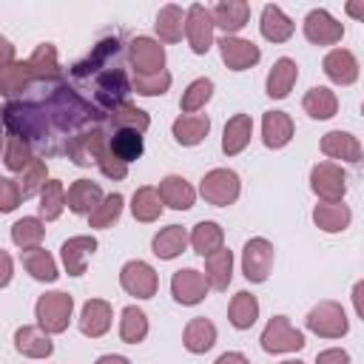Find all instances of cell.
Listing matches in <instances>:
<instances>
[{"instance_id":"obj_51","label":"cell","mask_w":364,"mask_h":364,"mask_svg":"<svg viewBox=\"0 0 364 364\" xmlns=\"http://www.w3.org/2000/svg\"><path fill=\"white\" fill-rule=\"evenodd\" d=\"M97 168H100V171H102V176H108V179H125V173H128V165H125V162H119L108 148L102 151V156H100Z\"/></svg>"},{"instance_id":"obj_59","label":"cell","mask_w":364,"mask_h":364,"mask_svg":"<svg viewBox=\"0 0 364 364\" xmlns=\"http://www.w3.org/2000/svg\"><path fill=\"white\" fill-rule=\"evenodd\" d=\"M279 364H304V361H296V358H287V361H279Z\"/></svg>"},{"instance_id":"obj_12","label":"cell","mask_w":364,"mask_h":364,"mask_svg":"<svg viewBox=\"0 0 364 364\" xmlns=\"http://www.w3.org/2000/svg\"><path fill=\"white\" fill-rule=\"evenodd\" d=\"M219 54H222V63L230 68V71H245V68H253L262 57L259 46L253 40H242V37H222L219 43Z\"/></svg>"},{"instance_id":"obj_48","label":"cell","mask_w":364,"mask_h":364,"mask_svg":"<svg viewBox=\"0 0 364 364\" xmlns=\"http://www.w3.org/2000/svg\"><path fill=\"white\" fill-rule=\"evenodd\" d=\"M213 97V80H208V77H199V80H193L185 91H182V100H179V108L185 111V114H193V111H199V108H205V102Z\"/></svg>"},{"instance_id":"obj_10","label":"cell","mask_w":364,"mask_h":364,"mask_svg":"<svg viewBox=\"0 0 364 364\" xmlns=\"http://www.w3.org/2000/svg\"><path fill=\"white\" fill-rule=\"evenodd\" d=\"M304 37L313 46H333L344 37V26L327 9H313L304 17Z\"/></svg>"},{"instance_id":"obj_39","label":"cell","mask_w":364,"mask_h":364,"mask_svg":"<svg viewBox=\"0 0 364 364\" xmlns=\"http://www.w3.org/2000/svg\"><path fill=\"white\" fill-rule=\"evenodd\" d=\"M131 213L136 222H156L162 213V202H159L156 188H151V185L136 188L131 196Z\"/></svg>"},{"instance_id":"obj_54","label":"cell","mask_w":364,"mask_h":364,"mask_svg":"<svg viewBox=\"0 0 364 364\" xmlns=\"http://www.w3.org/2000/svg\"><path fill=\"white\" fill-rule=\"evenodd\" d=\"M9 63H14V46L0 34V68H6Z\"/></svg>"},{"instance_id":"obj_2","label":"cell","mask_w":364,"mask_h":364,"mask_svg":"<svg viewBox=\"0 0 364 364\" xmlns=\"http://www.w3.org/2000/svg\"><path fill=\"white\" fill-rule=\"evenodd\" d=\"M304 324H307L310 333H316L321 338H341L350 330V321H347L344 307L338 301H330V299H324L316 307H310Z\"/></svg>"},{"instance_id":"obj_23","label":"cell","mask_w":364,"mask_h":364,"mask_svg":"<svg viewBox=\"0 0 364 364\" xmlns=\"http://www.w3.org/2000/svg\"><path fill=\"white\" fill-rule=\"evenodd\" d=\"M250 136H253V119H250V114H233L228 119V125H225V134H222V151L228 156H236V154H242L247 148Z\"/></svg>"},{"instance_id":"obj_31","label":"cell","mask_w":364,"mask_h":364,"mask_svg":"<svg viewBox=\"0 0 364 364\" xmlns=\"http://www.w3.org/2000/svg\"><path fill=\"white\" fill-rule=\"evenodd\" d=\"M188 245H191L199 256H210V253H216L219 247H225V233H222V228H219L216 222L202 219V222L193 225V230H191V236H188Z\"/></svg>"},{"instance_id":"obj_21","label":"cell","mask_w":364,"mask_h":364,"mask_svg":"<svg viewBox=\"0 0 364 364\" xmlns=\"http://www.w3.org/2000/svg\"><path fill=\"white\" fill-rule=\"evenodd\" d=\"M182 344H185V350H188V353H193V355L208 353V350L216 344V327H213V321H210V318H205V316L191 318V321L185 324Z\"/></svg>"},{"instance_id":"obj_26","label":"cell","mask_w":364,"mask_h":364,"mask_svg":"<svg viewBox=\"0 0 364 364\" xmlns=\"http://www.w3.org/2000/svg\"><path fill=\"white\" fill-rule=\"evenodd\" d=\"M299 80V65L290 57H279L267 74V97L273 100H284L290 94V88Z\"/></svg>"},{"instance_id":"obj_18","label":"cell","mask_w":364,"mask_h":364,"mask_svg":"<svg viewBox=\"0 0 364 364\" xmlns=\"http://www.w3.org/2000/svg\"><path fill=\"white\" fill-rule=\"evenodd\" d=\"M14 350L20 355H28V358H48L54 353V341L48 338V333L43 327L23 324L14 333Z\"/></svg>"},{"instance_id":"obj_46","label":"cell","mask_w":364,"mask_h":364,"mask_svg":"<svg viewBox=\"0 0 364 364\" xmlns=\"http://www.w3.org/2000/svg\"><path fill=\"white\" fill-rule=\"evenodd\" d=\"M31 159H34V156H31L28 139H23V136H17V134H9L6 145H3V162H6V168L14 171V173H20V171H26V165H28Z\"/></svg>"},{"instance_id":"obj_3","label":"cell","mask_w":364,"mask_h":364,"mask_svg":"<svg viewBox=\"0 0 364 364\" xmlns=\"http://www.w3.org/2000/svg\"><path fill=\"white\" fill-rule=\"evenodd\" d=\"M239 191H242V182H239L236 171H230V168H213L199 182L202 199L210 202V205H216V208L233 205L239 199Z\"/></svg>"},{"instance_id":"obj_50","label":"cell","mask_w":364,"mask_h":364,"mask_svg":"<svg viewBox=\"0 0 364 364\" xmlns=\"http://www.w3.org/2000/svg\"><path fill=\"white\" fill-rule=\"evenodd\" d=\"M20 202H23V196H20L17 179L0 176V213H11V210H14Z\"/></svg>"},{"instance_id":"obj_35","label":"cell","mask_w":364,"mask_h":364,"mask_svg":"<svg viewBox=\"0 0 364 364\" xmlns=\"http://www.w3.org/2000/svg\"><path fill=\"white\" fill-rule=\"evenodd\" d=\"M34 77H31V68H28V60L23 63V60H14V63H9L6 68H0V97H20L26 88H28V82H31Z\"/></svg>"},{"instance_id":"obj_29","label":"cell","mask_w":364,"mask_h":364,"mask_svg":"<svg viewBox=\"0 0 364 364\" xmlns=\"http://www.w3.org/2000/svg\"><path fill=\"white\" fill-rule=\"evenodd\" d=\"M97 102L100 105H105V108H117V105H122L125 102V94H128V82H125V74L119 71V68H114V71H105L100 80H97Z\"/></svg>"},{"instance_id":"obj_9","label":"cell","mask_w":364,"mask_h":364,"mask_svg":"<svg viewBox=\"0 0 364 364\" xmlns=\"http://www.w3.org/2000/svg\"><path fill=\"white\" fill-rule=\"evenodd\" d=\"M105 148H108V142H105V134H102L100 128L82 131V134L71 136V139H68V145H65V151H68V159H71L74 165H80V168L97 165Z\"/></svg>"},{"instance_id":"obj_20","label":"cell","mask_w":364,"mask_h":364,"mask_svg":"<svg viewBox=\"0 0 364 364\" xmlns=\"http://www.w3.org/2000/svg\"><path fill=\"white\" fill-rule=\"evenodd\" d=\"M111 327V304L105 299H88L80 310V330L88 338L105 336Z\"/></svg>"},{"instance_id":"obj_60","label":"cell","mask_w":364,"mask_h":364,"mask_svg":"<svg viewBox=\"0 0 364 364\" xmlns=\"http://www.w3.org/2000/svg\"><path fill=\"white\" fill-rule=\"evenodd\" d=\"M0 125H3V108H0Z\"/></svg>"},{"instance_id":"obj_17","label":"cell","mask_w":364,"mask_h":364,"mask_svg":"<svg viewBox=\"0 0 364 364\" xmlns=\"http://www.w3.org/2000/svg\"><path fill=\"white\" fill-rule=\"evenodd\" d=\"M156 193H159V202L168 205V208H173V210H188V208H193V202H196L193 185H191L185 176H176V173H168V176L159 182Z\"/></svg>"},{"instance_id":"obj_34","label":"cell","mask_w":364,"mask_h":364,"mask_svg":"<svg viewBox=\"0 0 364 364\" xmlns=\"http://www.w3.org/2000/svg\"><path fill=\"white\" fill-rule=\"evenodd\" d=\"M259 318V299L247 290H239L233 299H230V307H228V321L236 327V330H250Z\"/></svg>"},{"instance_id":"obj_47","label":"cell","mask_w":364,"mask_h":364,"mask_svg":"<svg viewBox=\"0 0 364 364\" xmlns=\"http://www.w3.org/2000/svg\"><path fill=\"white\" fill-rule=\"evenodd\" d=\"M122 205H125L122 193H108V196H102V202L88 213V225H91V228H111V225L119 219Z\"/></svg>"},{"instance_id":"obj_45","label":"cell","mask_w":364,"mask_h":364,"mask_svg":"<svg viewBox=\"0 0 364 364\" xmlns=\"http://www.w3.org/2000/svg\"><path fill=\"white\" fill-rule=\"evenodd\" d=\"M46 182H48V168H46V162H43V159H37V156H34V159L26 165V171H20V179H17L20 196H23V199H28V196L40 193Z\"/></svg>"},{"instance_id":"obj_7","label":"cell","mask_w":364,"mask_h":364,"mask_svg":"<svg viewBox=\"0 0 364 364\" xmlns=\"http://www.w3.org/2000/svg\"><path fill=\"white\" fill-rule=\"evenodd\" d=\"M119 284L125 293L136 296V299H151L159 287V276L156 270L142 262V259H134V262H125L122 270H119Z\"/></svg>"},{"instance_id":"obj_37","label":"cell","mask_w":364,"mask_h":364,"mask_svg":"<svg viewBox=\"0 0 364 364\" xmlns=\"http://www.w3.org/2000/svg\"><path fill=\"white\" fill-rule=\"evenodd\" d=\"M28 68L34 80H60V63H57V48L51 43H40L34 54L28 57Z\"/></svg>"},{"instance_id":"obj_32","label":"cell","mask_w":364,"mask_h":364,"mask_svg":"<svg viewBox=\"0 0 364 364\" xmlns=\"http://www.w3.org/2000/svg\"><path fill=\"white\" fill-rule=\"evenodd\" d=\"M185 247H188V230H185L182 225H168V228H162V230L154 236V242H151L154 256H159V259H165V262L176 259Z\"/></svg>"},{"instance_id":"obj_41","label":"cell","mask_w":364,"mask_h":364,"mask_svg":"<svg viewBox=\"0 0 364 364\" xmlns=\"http://www.w3.org/2000/svg\"><path fill=\"white\" fill-rule=\"evenodd\" d=\"M46 236V228L37 216H23L11 225V242L20 247V250H31V247H40Z\"/></svg>"},{"instance_id":"obj_42","label":"cell","mask_w":364,"mask_h":364,"mask_svg":"<svg viewBox=\"0 0 364 364\" xmlns=\"http://www.w3.org/2000/svg\"><path fill=\"white\" fill-rule=\"evenodd\" d=\"M145 336H148V316L134 304L125 307L119 316V338L125 344H139L145 341Z\"/></svg>"},{"instance_id":"obj_38","label":"cell","mask_w":364,"mask_h":364,"mask_svg":"<svg viewBox=\"0 0 364 364\" xmlns=\"http://www.w3.org/2000/svg\"><path fill=\"white\" fill-rule=\"evenodd\" d=\"M108 151L119 159V162H134V159H139L142 156V151H145V142H142V134L139 131H114V136H111V142H108Z\"/></svg>"},{"instance_id":"obj_49","label":"cell","mask_w":364,"mask_h":364,"mask_svg":"<svg viewBox=\"0 0 364 364\" xmlns=\"http://www.w3.org/2000/svg\"><path fill=\"white\" fill-rule=\"evenodd\" d=\"M171 88V74L168 71H156V74H136L134 77V91L142 97H156L165 94Z\"/></svg>"},{"instance_id":"obj_53","label":"cell","mask_w":364,"mask_h":364,"mask_svg":"<svg viewBox=\"0 0 364 364\" xmlns=\"http://www.w3.org/2000/svg\"><path fill=\"white\" fill-rule=\"evenodd\" d=\"M11 273H14V262H11V256L0 247V287H6V284L11 282Z\"/></svg>"},{"instance_id":"obj_28","label":"cell","mask_w":364,"mask_h":364,"mask_svg":"<svg viewBox=\"0 0 364 364\" xmlns=\"http://www.w3.org/2000/svg\"><path fill=\"white\" fill-rule=\"evenodd\" d=\"M100 202H102V188L91 179H77L65 193V205L71 208V213H80V216L91 213Z\"/></svg>"},{"instance_id":"obj_19","label":"cell","mask_w":364,"mask_h":364,"mask_svg":"<svg viewBox=\"0 0 364 364\" xmlns=\"http://www.w3.org/2000/svg\"><path fill=\"white\" fill-rule=\"evenodd\" d=\"M321 154L341 162H361V142L350 131H327L321 136Z\"/></svg>"},{"instance_id":"obj_16","label":"cell","mask_w":364,"mask_h":364,"mask_svg":"<svg viewBox=\"0 0 364 364\" xmlns=\"http://www.w3.org/2000/svg\"><path fill=\"white\" fill-rule=\"evenodd\" d=\"M321 68L338 85H353L358 80V60H355V54L350 48H333V51H327Z\"/></svg>"},{"instance_id":"obj_55","label":"cell","mask_w":364,"mask_h":364,"mask_svg":"<svg viewBox=\"0 0 364 364\" xmlns=\"http://www.w3.org/2000/svg\"><path fill=\"white\" fill-rule=\"evenodd\" d=\"M213 364H250V358L242 355V353H222Z\"/></svg>"},{"instance_id":"obj_33","label":"cell","mask_w":364,"mask_h":364,"mask_svg":"<svg viewBox=\"0 0 364 364\" xmlns=\"http://www.w3.org/2000/svg\"><path fill=\"white\" fill-rule=\"evenodd\" d=\"M301 108H304V114L313 117V119H330V117H336V111H338V97H336L327 85H313V88L304 94Z\"/></svg>"},{"instance_id":"obj_58","label":"cell","mask_w":364,"mask_h":364,"mask_svg":"<svg viewBox=\"0 0 364 364\" xmlns=\"http://www.w3.org/2000/svg\"><path fill=\"white\" fill-rule=\"evenodd\" d=\"M347 11H350L353 17H361V14H364V6H361V3H350V6H347Z\"/></svg>"},{"instance_id":"obj_11","label":"cell","mask_w":364,"mask_h":364,"mask_svg":"<svg viewBox=\"0 0 364 364\" xmlns=\"http://www.w3.org/2000/svg\"><path fill=\"white\" fill-rule=\"evenodd\" d=\"M128 60L136 68V74L165 71V48L154 37H134L128 46Z\"/></svg>"},{"instance_id":"obj_44","label":"cell","mask_w":364,"mask_h":364,"mask_svg":"<svg viewBox=\"0 0 364 364\" xmlns=\"http://www.w3.org/2000/svg\"><path fill=\"white\" fill-rule=\"evenodd\" d=\"M65 208V188L60 179H48L40 191V216L46 222H54Z\"/></svg>"},{"instance_id":"obj_52","label":"cell","mask_w":364,"mask_h":364,"mask_svg":"<svg viewBox=\"0 0 364 364\" xmlns=\"http://www.w3.org/2000/svg\"><path fill=\"white\" fill-rule=\"evenodd\" d=\"M316 364H350V353L341 347H330L316 355Z\"/></svg>"},{"instance_id":"obj_56","label":"cell","mask_w":364,"mask_h":364,"mask_svg":"<svg viewBox=\"0 0 364 364\" xmlns=\"http://www.w3.org/2000/svg\"><path fill=\"white\" fill-rule=\"evenodd\" d=\"M97 364H131V361H128L125 355H114V353H108V355H100Z\"/></svg>"},{"instance_id":"obj_36","label":"cell","mask_w":364,"mask_h":364,"mask_svg":"<svg viewBox=\"0 0 364 364\" xmlns=\"http://www.w3.org/2000/svg\"><path fill=\"white\" fill-rule=\"evenodd\" d=\"M154 26H156L159 40H165V43H179L182 34H185V11H182L176 3H168V6L159 9Z\"/></svg>"},{"instance_id":"obj_43","label":"cell","mask_w":364,"mask_h":364,"mask_svg":"<svg viewBox=\"0 0 364 364\" xmlns=\"http://www.w3.org/2000/svg\"><path fill=\"white\" fill-rule=\"evenodd\" d=\"M111 125L117 128V131H139V134H145L148 131V125H151V117L142 111V108H136L134 102H122V105H117L114 111H111Z\"/></svg>"},{"instance_id":"obj_5","label":"cell","mask_w":364,"mask_h":364,"mask_svg":"<svg viewBox=\"0 0 364 364\" xmlns=\"http://www.w3.org/2000/svg\"><path fill=\"white\" fill-rule=\"evenodd\" d=\"M259 341L264 353H299L304 347V333L296 330L287 316H273Z\"/></svg>"},{"instance_id":"obj_27","label":"cell","mask_w":364,"mask_h":364,"mask_svg":"<svg viewBox=\"0 0 364 364\" xmlns=\"http://www.w3.org/2000/svg\"><path fill=\"white\" fill-rule=\"evenodd\" d=\"M233 279V253L228 247H219L216 253L205 256V282L213 290H228Z\"/></svg>"},{"instance_id":"obj_1","label":"cell","mask_w":364,"mask_h":364,"mask_svg":"<svg viewBox=\"0 0 364 364\" xmlns=\"http://www.w3.org/2000/svg\"><path fill=\"white\" fill-rule=\"evenodd\" d=\"M71 313H74V299L63 290H51V293H43L34 304V316H37V327H43L48 336H57V333H65L68 330V321H71Z\"/></svg>"},{"instance_id":"obj_30","label":"cell","mask_w":364,"mask_h":364,"mask_svg":"<svg viewBox=\"0 0 364 364\" xmlns=\"http://www.w3.org/2000/svg\"><path fill=\"white\" fill-rule=\"evenodd\" d=\"M350 219H353V213L344 202H321L313 208V222L324 233H341L350 225Z\"/></svg>"},{"instance_id":"obj_4","label":"cell","mask_w":364,"mask_h":364,"mask_svg":"<svg viewBox=\"0 0 364 364\" xmlns=\"http://www.w3.org/2000/svg\"><path fill=\"white\" fill-rule=\"evenodd\" d=\"M273 245L264 239V236H253L245 242L242 247V273L247 282L253 284H262L267 282L270 270H273Z\"/></svg>"},{"instance_id":"obj_13","label":"cell","mask_w":364,"mask_h":364,"mask_svg":"<svg viewBox=\"0 0 364 364\" xmlns=\"http://www.w3.org/2000/svg\"><path fill=\"white\" fill-rule=\"evenodd\" d=\"M171 296H173L179 304H185V307L199 304V301L208 296L205 273H202V270H193V267L176 270L173 279H171Z\"/></svg>"},{"instance_id":"obj_14","label":"cell","mask_w":364,"mask_h":364,"mask_svg":"<svg viewBox=\"0 0 364 364\" xmlns=\"http://www.w3.org/2000/svg\"><path fill=\"white\" fill-rule=\"evenodd\" d=\"M210 20H213V28L225 31V37H236V31L245 28L250 20V6L245 0H222L213 6Z\"/></svg>"},{"instance_id":"obj_40","label":"cell","mask_w":364,"mask_h":364,"mask_svg":"<svg viewBox=\"0 0 364 364\" xmlns=\"http://www.w3.org/2000/svg\"><path fill=\"white\" fill-rule=\"evenodd\" d=\"M23 267L31 273V279L37 282H57V262L48 250L43 247H31V250H23Z\"/></svg>"},{"instance_id":"obj_24","label":"cell","mask_w":364,"mask_h":364,"mask_svg":"<svg viewBox=\"0 0 364 364\" xmlns=\"http://www.w3.org/2000/svg\"><path fill=\"white\" fill-rule=\"evenodd\" d=\"M293 139V119L284 111H267L262 117V142L267 148H284Z\"/></svg>"},{"instance_id":"obj_6","label":"cell","mask_w":364,"mask_h":364,"mask_svg":"<svg viewBox=\"0 0 364 364\" xmlns=\"http://www.w3.org/2000/svg\"><path fill=\"white\" fill-rule=\"evenodd\" d=\"M310 188L321 202H341L347 193V176L336 162H318L310 171Z\"/></svg>"},{"instance_id":"obj_8","label":"cell","mask_w":364,"mask_h":364,"mask_svg":"<svg viewBox=\"0 0 364 364\" xmlns=\"http://www.w3.org/2000/svg\"><path fill=\"white\" fill-rule=\"evenodd\" d=\"M185 37H188L193 54H208V48L213 46V20H210V9H205L202 3L188 6V11H185Z\"/></svg>"},{"instance_id":"obj_57","label":"cell","mask_w":364,"mask_h":364,"mask_svg":"<svg viewBox=\"0 0 364 364\" xmlns=\"http://www.w3.org/2000/svg\"><path fill=\"white\" fill-rule=\"evenodd\" d=\"M361 290H364V284L358 282V284L353 287V301H355V313H358V316H361Z\"/></svg>"},{"instance_id":"obj_61","label":"cell","mask_w":364,"mask_h":364,"mask_svg":"<svg viewBox=\"0 0 364 364\" xmlns=\"http://www.w3.org/2000/svg\"><path fill=\"white\" fill-rule=\"evenodd\" d=\"M0 151H3V134H0Z\"/></svg>"},{"instance_id":"obj_25","label":"cell","mask_w":364,"mask_h":364,"mask_svg":"<svg viewBox=\"0 0 364 364\" xmlns=\"http://www.w3.org/2000/svg\"><path fill=\"white\" fill-rule=\"evenodd\" d=\"M259 28H262V37L264 40H270V43H284V40H290L293 37V20L276 6V3H267L264 9H262V23H259Z\"/></svg>"},{"instance_id":"obj_22","label":"cell","mask_w":364,"mask_h":364,"mask_svg":"<svg viewBox=\"0 0 364 364\" xmlns=\"http://www.w3.org/2000/svg\"><path fill=\"white\" fill-rule=\"evenodd\" d=\"M171 131H173V139H176L179 145L193 148V145H199V142L208 136L210 119H208L205 114H182V117L173 119Z\"/></svg>"},{"instance_id":"obj_15","label":"cell","mask_w":364,"mask_h":364,"mask_svg":"<svg viewBox=\"0 0 364 364\" xmlns=\"http://www.w3.org/2000/svg\"><path fill=\"white\" fill-rule=\"evenodd\" d=\"M94 250H97V239L94 236H71V239H65L63 247H60L65 273L68 276H82L88 259L94 256Z\"/></svg>"}]
</instances>
